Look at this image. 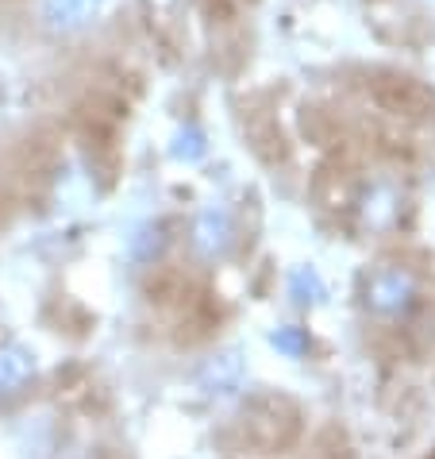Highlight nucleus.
<instances>
[{
  "label": "nucleus",
  "mask_w": 435,
  "mask_h": 459,
  "mask_svg": "<svg viewBox=\"0 0 435 459\" xmlns=\"http://www.w3.org/2000/svg\"><path fill=\"white\" fill-rule=\"evenodd\" d=\"M97 4H100V0H47V12L58 23H81Z\"/></svg>",
  "instance_id": "obj_1"
}]
</instances>
